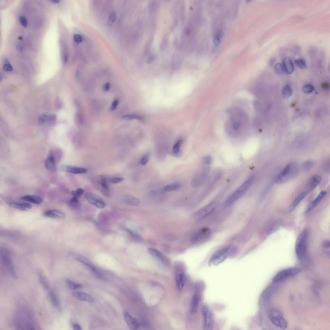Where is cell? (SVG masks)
I'll list each match as a JSON object with an SVG mask.
<instances>
[{
    "mask_svg": "<svg viewBox=\"0 0 330 330\" xmlns=\"http://www.w3.org/2000/svg\"><path fill=\"white\" fill-rule=\"evenodd\" d=\"M326 193L325 191H321L316 198L310 203L306 210L307 212H309L314 208L323 199Z\"/></svg>",
    "mask_w": 330,
    "mask_h": 330,
    "instance_id": "603a6c76",
    "label": "cell"
},
{
    "mask_svg": "<svg viewBox=\"0 0 330 330\" xmlns=\"http://www.w3.org/2000/svg\"><path fill=\"white\" fill-rule=\"evenodd\" d=\"M45 166L49 170H54L56 168L55 161L52 151L49 153L48 157L45 161Z\"/></svg>",
    "mask_w": 330,
    "mask_h": 330,
    "instance_id": "f1b7e54d",
    "label": "cell"
},
{
    "mask_svg": "<svg viewBox=\"0 0 330 330\" xmlns=\"http://www.w3.org/2000/svg\"><path fill=\"white\" fill-rule=\"evenodd\" d=\"M180 187L179 184L177 183H172L165 186L163 190L166 192H171L177 190Z\"/></svg>",
    "mask_w": 330,
    "mask_h": 330,
    "instance_id": "d6a6232c",
    "label": "cell"
},
{
    "mask_svg": "<svg viewBox=\"0 0 330 330\" xmlns=\"http://www.w3.org/2000/svg\"><path fill=\"white\" fill-rule=\"evenodd\" d=\"M183 140L182 139H180L176 142V143L173 146L172 151L175 154H178L180 152V147L182 144Z\"/></svg>",
    "mask_w": 330,
    "mask_h": 330,
    "instance_id": "f35d334b",
    "label": "cell"
},
{
    "mask_svg": "<svg viewBox=\"0 0 330 330\" xmlns=\"http://www.w3.org/2000/svg\"><path fill=\"white\" fill-rule=\"evenodd\" d=\"M269 317L272 323L275 326L283 329L287 328V321L283 317L281 312L278 310L273 309L271 310L269 312Z\"/></svg>",
    "mask_w": 330,
    "mask_h": 330,
    "instance_id": "ba28073f",
    "label": "cell"
},
{
    "mask_svg": "<svg viewBox=\"0 0 330 330\" xmlns=\"http://www.w3.org/2000/svg\"><path fill=\"white\" fill-rule=\"evenodd\" d=\"M314 165V163L311 160H308L304 163L303 168L305 170H309L312 168Z\"/></svg>",
    "mask_w": 330,
    "mask_h": 330,
    "instance_id": "ee69618b",
    "label": "cell"
},
{
    "mask_svg": "<svg viewBox=\"0 0 330 330\" xmlns=\"http://www.w3.org/2000/svg\"><path fill=\"white\" fill-rule=\"evenodd\" d=\"M306 195L307 193L304 192L301 194L297 197H296L291 205L290 207L289 211H292L294 209L296 206H297L301 201L306 197Z\"/></svg>",
    "mask_w": 330,
    "mask_h": 330,
    "instance_id": "f546056e",
    "label": "cell"
},
{
    "mask_svg": "<svg viewBox=\"0 0 330 330\" xmlns=\"http://www.w3.org/2000/svg\"><path fill=\"white\" fill-rule=\"evenodd\" d=\"M183 27H184V26H183Z\"/></svg>",
    "mask_w": 330,
    "mask_h": 330,
    "instance_id": "e7e4bbea",
    "label": "cell"
},
{
    "mask_svg": "<svg viewBox=\"0 0 330 330\" xmlns=\"http://www.w3.org/2000/svg\"><path fill=\"white\" fill-rule=\"evenodd\" d=\"M283 66L284 71L288 74H292L294 70V67L291 59L288 57H285L283 61Z\"/></svg>",
    "mask_w": 330,
    "mask_h": 330,
    "instance_id": "d4e9b609",
    "label": "cell"
},
{
    "mask_svg": "<svg viewBox=\"0 0 330 330\" xmlns=\"http://www.w3.org/2000/svg\"><path fill=\"white\" fill-rule=\"evenodd\" d=\"M254 178L252 176L248 179L245 182L225 200L224 205L228 207L240 199L248 190L252 184Z\"/></svg>",
    "mask_w": 330,
    "mask_h": 330,
    "instance_id": "7a4b0ae2",
    "label": "cell"
},
{
    "mask_svg": "<svg viewBox=\"0 0 330 330\" xmlns=\"http://www.w3.org/2000/svg\"><path fill=\"white\" fill-rule=\"evenodd\" d=\"M51 2L55 4H58L59 3L60 1L59 0H53V1H52Z\"/></svg>",
    "mask_w": 330,
    "mask_h": 330,
    "instance_id": "be15d7a7",
    "label": "cell"
},
{
    "mask_svg": "<svg viewBox=\"0 0 330 330\" xmlns=\"http://www.w3.org/2000/svg\"><path fill=\"white\" fill-rule=\"evenodd\" d=\"M126 230L131 237L134 240L140 242L144 241V239L141 236L129 229H126Z\"/></svg>",
    "mask_w": 330,
    "mask_h": 330,
    "instance_id": "d590c367",
    "label": "cell"
},
{
    "mask_svg": "<svg viewBox=\"0 0 330 330\" xmlns=\"http://www.w3.org/2000/svg\"><path fill=\"white\" fill-rule=\"evenodd\" d=\"M308 234L306 231L303 232L299 236L297 240L295 252L297 257L302 259L306 253Z\"/></svg>",
    "mask_w": 330,
    "mask_h": 330,
    "instance_id": "52a82bcc",
    "label": "cell"
},
{
    "mask_svg": "<svg viewBox=\"0 0 330 330\" xmlns=\"http://www.w3.org/2000/svg\"><path fill=\"white\" fill-rule=\"evenodd\" d=\"M323 246L325 248H329L330 247V242L328 240L325 241L323 243Z\"/></svg>",
    "mask_w": 330,
    "mask_h": 330,
    "instance_id": "91938a15",
    "label": "cell"
},
{
    "mask_svg": "<svg viewBox=\"0 0 330 330\" xmlns=\"http://www.w3.org/2000/svg\"><path fill=\"white\" fill-rule=\"evenodd\" d=\"M302 90L303 92L305 93L309 94L314 91V88L311 85L308 84L303 87Z\"/></svg>",
    "mask_w": 330,
    "mask_h": 330,
    "instance_id": "f6af8a7d",
    "label": "cell"
},
{
    "mask_svg": "<svg viewBox=\"0 0 330 330\" xmlns=\"http://www.w3.org/2000/svg\"><path fill=\"white\" fill-rule=\"evenodd\" d=\"M125 320L129 328L131 330H136L139 327L138 322L127 311L124 313Z\"/></svg>",
    "mask_w": 330,
    "mask_h": 330,
    "instance_id": "ac0fdd59",
    "label": "cell"
},
{
    "mask_svg": "<svg viewBox=\"0 0 330 330\" xmlns=\"http://www.w3.org/2000/svg\"><path fill=\"white\" fill-rule=\"evenodd\" d=\"M231 249V247L229 246L216 251L212 254L209 260V265H217L223 262L228 257Z\"/></svg>",
    "mask_w": 330,
    "mask_h": 330,
    "instance_id": "277c9868",
    "label": "cell"
},
{
    "mask_svg": "<svg viewBox=\"0 0 330 330\" xmlns=\"http://www.w3.org/2000/svg\"><path fill=\"white\" fill-rule=\"evenodd\" d=\"M174 274L176 287L179 291L182 290L185 282L186 266L183 262L178 261L175 264Z\"/></svg>",
    "mask_w": 330,
    "mask_h": 330,
    "instance_id": "3957f363",
    "label": "cell"
},
{
    "mask_svg": "<svg viewBox=\"0 0 330 330\" xmlns=\"http://www.w3.org/2000/svg\"><path fill=\"white\" fill-rule=\"evenodd\" d=\"M107 182L108 184H118L124 180V178L122 177H106Z\"/></svg>",
    "mask_w": 330,
    "mask_h": 330,
    "instance_id": "8d00e7d4",
    "label": "cell"
},
{
    "mask_svg": "<svg viewBox=\"0 0 330 330\" xmlns=\"http://www.w3.org/2000/svg\"><path fill=\"white\" fill-rule=\"evenodd\" d=\"M66 283L68 287L72 290H76L82 287L80 284L74 282L69 279H67Z\"/></svg>",
    "mask_w": 330,
    "mask_h": 330,
    "instance_id": "e575fe53",
    "label": "cell"
},
{
    "mask_svg": "<svg viewBox=\"0 0 330 330\" xmlns=\"http://www.w3.org/2000/svg\"><path fill=\"white\" fill-rule=\"evenodd\" d=\"M118 104V101L117 100H114L112 103L110 107V110L113 111L116 109Z\"/></svg>",
    "mask_w": 330,
    "mask_h": 330,
    "instance_id": "9f6ffc18",
    "label": "cell"
},
{
    "mask_svg": "<svg viewBox=\"0 0 330 330\" xmlns=\"http://www.w3.org/2000/svg\"><path fill=\"white\" fill-rule=\"evenodd\" d=\"M217 206L216 202H212L198 211L195 214V216L198 220H202L213 212L216 209Z\"/></svg>",
    "mask_w": 330,
    "mask_h": 330,
    "instance_id": "7c38bea8",
    "label": "cell"
},
{
    "mask_svg": "<svg viewBox=\"0 0 330 330\" xmlns=\"http://www.w3.org/2000/svg\"><path fill=\"white\" fill-rule=\"evenodd\" d=\"M106 177L104 176H97L94 178L93 184L95 187L102 194L106 196H110L111 191L107 182Z\"/></svg>",
    "mask_w": 330,
    "mask_h": 330,
    "instance_id": "8992f818",
    "label": "cell"
},
{
    "mask_svg": "<svg viewBox=\"0 0 330 330\" xmlns=\"http://www.w3.org/2000/svg\"><path fill=\"white\" fill-rule=\"evenodd\" d=\"M201 298V296L195 294L193 296L190 305V312L192 314L197 312Z\"/></svg>",
    "mask_w": 330,
    "mask_h": 330,
    "instance_id": "44dd1931",
    "label": "cell"
},
{
    "mask_svg": "<svg viewBox=\"0 0 330 330\" xmlns=\"http://www.w3.org/2000/svg\"><path fill=\"white\" fill-rule=\"evenodd\" d=\"M203 160L204 164L206 165H209L212 163V159L211 157L207 156L205 157Z\"/></svg>",
    "mask_w": 330,
    "mask_h": 330,
    "instance_id": "db71d44e",
    "label": "cell"
},
{
    "mask_svg": "<svg viewBox=\"0 0 330 330\" xmlns=\"http://www.w3.org/2000/svg\"><path fill=\"white\" fill-rule=\"evenodd\" d=\"M296 165L293 163H288L276 177L275 181L278 184H281L293 177L297 174Z\"/></svg>",
    "mask_w": 330,
    "mask_h": 330,
    "instance_id": "5b68a950",
    "label": "cell"
},
{
    "mask_svg": "<svg viewBox=\"0 0 330 330\" xmlns=\"http://www.w3.org/2000/svg\"><path fill=\"white\" fill-rule=\"evenodd\" d=\"M44 215L47 217L59 219H63L65 217L64 213L56 210H49L46 212Z\"/></svg>",
    "mask_w": 330,
    "mask_h": 330,
    "instance_id": "484cf974",
    "label": "cell"
},
{
    "mask_svg": "<svg viewBox=\"0 0 330 330\" xmlns=\"http://www.w3.org/2000/svg\"><path fill=\"white\" fill-rule=\"evenodd\" d=\"M321 177L319 175H315L312 177L310 180L307 185V187L309 191L314 190L320 182Z\"/></svg>",
    "mask_w": 330,
    "mask_h": 330,
    "instance_id": "cb8c5ba5",
    "label": "cell"
},
{
    "mask_svg": "<svg viewBox=\"0 0 330 330\" xmlns=\"http://www.w3.org/2000/svg\"><path fill=\"white\" fill-rule=\"evenodd\" d=\"M74 39L75 42L77 43H80L82 42V38L81 36L78 34H76L74 35Z\"/></svg>",
    "mask_w": 330,
    "mask_h": 330,
    "instance_id": "11a10c76",
    "label": "cell"
},
{
    "mask_svg": "<svg viewBox=\"0 0 330 330\" xmlns=\"http://www.w3.org/2000/svg\"><path fill=\"white\" fill-rule=\"evenodd\" d=\"M283 97L286 100L289 98L292 95V91L290 87L288 86H285L282 90Z\"/></svg>",
    "mask_w": 330,
    "mask_h": 330,
    "instance_id": "836d02e7",
    "label": "cell"
},
{
    "mask_svg": "<svg viewBox=\"0 0 330 330\" xmlns=\"http://www.w3.org/2000/svg\"><path fill=\"white\" fill-rule=\"evenodd\" d=\"M1 257L3 265L10 275L15 279H17V275L10 257L7 255L3 254H1Z\"/></svg>",
    "mask_w": 330,
    "mask_h": 330,
    "instance_id": "9a60e30c",
    "label": "cell"
},
{
    "mask_svg": "<svg viewBox=\"0 0 330 330\" xmlns=\"http://www.w3.org/2000/svg\"><path fill=\"white\" fill-rule=\"evenodd\" d=\"M149 155L148 154H144L140 161V163L142 166H145L148 163L149 159Z\"/></svg>",
    "mask_w": 330,
    "mask_h": 330,
    "instance_id": "7dc6e473",
    "label": "cell"
},
{
    "mask_svg": "<svg viewBox=\"0 0 330 330\" xmlns=\"http://www.w3.org/2000/svg\"><path fill=\"white\" fill-rule=\"evenodd\" d=\"M72 257L77 261L83 264L91 270L99 277H101V274L94 264L89 260L82 255L75 253L71 254Z\"/></svg>",
    "mask_w": 330,
    "mask_h": 330,
    "instance_id": "5bb4252c",
    "label": "cell"
},
{
    "mask_svg": "<svg viewBox=\"0 0 330 330\" xmlns=\"http://www.w3.org/2000/svg\"><path fill=\"white\" fill-rule=\"evenodd\" d=\"M222 37V31L221 30L218 31L214 38V44L216 47H218L220 44Z\"/></svg>",
    "mask_w": 330,
    "mask_h": 330,
    "instance_id": "74e56055",
    "label": "cell"
},
{
    "mask_svg": "<svg viewBox=\"0 0 330 330\" xmlns=\"http://www.w3.org/2000/svg\"><path fill=\"white\" fill-rule=\"evenodd\" d=\"M295 62L296 65L301 69H305L307 68L306 62L303 59H296Z\"/></svg>",
    "mask_w": 330,
    "mask_h": 330,
    "instance_id": "ab89813d",
    "label": "cell"
},
{
    "mask_svg": "<svg viewBox=\"0 0 330 330\" xmlns=\"http://www.w3.org/2000/svg\"><path fill=\"white\" fill-rule=\"evenodd\" d=\"M228 118L225 123L228 131L237 133L245 129L248 126L249 120L246 113L242 109L234 108L228 110Z\"/></svg>",
    "mask_w": 330,
    "mask_h": 330,
    "instance_id": "6da1fadb",
    "label": "cell"
},
{
    "mask_svg": "<svg viewBox=\"0 0 330 330\" xmlns=\"http://www.w3.org/2000/svg\"><path fill=\"white\" fill-rule=\"evenodd\" d=\"M205 285L202 281H198L194 285L195 294L201 296L205 289Z\"/></svg>",
    "mask_w": 330,
    "mask_h": 330,
    "instance_id": "4dcf8cb0",
    "label": "cell"
},
{
    "mask_svg": "<svg viewBox=\"0 0 330 330\" xmlns=\"http://www.w3.org/2000/svg\"><path fill=\"white\" fill-rule=\"evenodd\" d=\"M123 119L132 120L136 119L139 120H142V118L139 115L135 114H127L122 117Z\"/></svg>",
    "mask_w": 330,
    "mask_h": 330,
    "instance_id": "7bdbcfd3",
    "label": "cell"
},
{
    "mask_svg": "<svg viewBox=\"0 0 330 330\" xmlns=\"http://www.w3.org/2000/svg\"><path fill=\"white\" fill-rule=\"evenodd\" d=\"M72 327L74 330H81L82 329V328L80 326L76 323H73L72 324Z\"/></svg>",
    "mask_w": 330,
    "mask_h": 330,
    "instance_id": "680465c9",
    "label": "cell"
},
{
    "mask_svg": "<svg viewBox=\"0 0 330 330\" xmlns=\"http://www.w3.org/2000/svg\"><path fill=\"white\" fill-rule=\"evenodd\" d=\"M211 235L210 229L208 228H202L194 235L192 240L194 243L204 242L208 240L210 238Z\"/></svg>",
    "mask_w": 330,
    "mask_h": 330,
    "instance_id": "8fae6325",
    "label": "cell"
},
{
    "mask_svg": "<svg viewBox=\"0 0 330 330\" xmlns=\"http://www.w3.org/2000/svg\"><path fill=\"white\" fill-rule=\"evenodd\" d=\"M323 87L325 89H328L329 88V85L327 83H324L323 85Z\"/></svg>",
    "mask_w": 330,
    "mask_h": 330,
    "instance_id": "94428289",
    "label": "cell"
},
{
    "mask_svg": "<svg viewBox=\"0 0 330 330\" xmlns=\"http://www.w3.org/2000/svg\"><path fill=\"white\" fill-rule=\"evenodd\" d=\"M69 204L73 207L77 208L78 207L80 204L78 198L73 196L72 198L69 201Z\"/></svg>",
    "mask_w": 330,
    "mask_h": 330,
    "instance_id": "b9f144b4",
    "label": "cell"
},
{
    "mask_svg": "<svg viewBox=\"0 0 330 330\" xmlns=\"http://www.w3.org/2000/svg\"><path fill=\"white\" fill-rule=\"evenodd\" d=\"M85 196L88 202L95 207L100 209L105 207V203L97 194L92 192H87L85 194Z\"/></svg>",
    "mask_w": 330,
    "mask_h": 330,
    "instance_id": "4fadbf2b",
    "label": "cell"
},
{
    "mask_svg": "<svg viewBox=\"0 0 330 330\" xmlns=\"http://www.w3.org/2000/svg\"><path fill=\"white\" fill-rule=\"evenodd\" d=\"M275 59H274V58L271 59L270 60V65H271L272 64L273 65L274 64V63L275 62Z\"/></svg>",
    "mask_w": 330,
    "mask_h": 330,
    "instance_id": "6125c7cd",
    "label": "cell"
},
{
    "mask_svg": "<svg viewBox=\"0 0 330 330\" xmlns=\"http://www.w3.org/2000/svg\"><path fill=\"white\" fill-rule=\"evenodd\" d=\"M274 69L275 72L278 75H282L284 72V70L282 64L278 63L275 65Z\"/></svg>",
    "mask_w": 330,
    "mask_h": 330,
    "instance_id": "60d3db41",
    "label": "cell"
},
{
    "mask_svg": "<svg viewBox=\"0 0 330 330\" xmlns=\"http://www.w3.org/2000/svg\"><path fill=\"white\" fill-rule=\"evenodd\" d=\"M20 20L22 26L26 27L27 26V21L25 17L23 16H20Z\"/></svg>",
    "mask_w": 330,
    "mask_h": 330,
    "instance_id": "f5cc1de1",
    "label": "cell"
},
{
    "mask_svg": "<svg viewBox=\"0 0 330 330\" xmlns=\"http://www.w3.org/2000/svg\"><path fill=\"white\" fill-rule=\"evenodd\" d=\"M48 117L47 114H44L41 115L38 119V122L40 124H43L48 120Z\"/></svg>",
    "mask_w": 330,
    "mask_h": 330,
    "instance_id": "681fc988",
    "label": "cell"
},
{
    "mask_svg": "<svg viewBox=\"0 0 330 330\" xmlns=\"http://www.w3.org/2000/svg\"><path fill=\"white\" fill-rule=\"evenodd\" d=\"M56 118L55 115H52L48 117L47 121L49 125H52L56 122Z\"/></svg>",
    "mask_w": 330,
    "mask_h": 330,
    "instance_id": "f907efd6",
    "label": "cell"
},
{
    "mask_svg": "<svg viewBox=\"0 0 330 330\" xmlns=\"http://www.w3.org/2000/svg\"><path fill=\"white\" fill-rule=\"evenodd\" d=\"M73 294L75 298L81 301L91 302L95 301V299L92 296L83 292H74Z\"/></svg>",
    "mask_w": 330,
    "mask_h": 330,
    "instance_id": "ffe728a7",
    "label": "cell"
},
{
    "mask_svg": "<svg viewBox=\"0 0 330 330\" xmlns=\"http://www.w3.org/2000/svg\"><path fill=\"white\" fill-rule=\"evenodd\" d=\"M22 200L31 202L36 204H39L42 203L43 200L40 197L34 195H26L20 198Z\"/></svg>",
    "mask_w": 330,
    "mask_h": 330,
    "instance_id": "4316f807",
    "label": "cell"
},
{
    "mask_svg": "<svg viewBox=\"0 0 330 330\" xmlns=\"http://www.w3.org/2000/svg\"><path fill=\"white\" fill-rule=\"evenodd\" d=\"M123 202L126 204L131 206H137L141 202L138 198L132 196L126 195L122 199Z\"/></svg>",
    "mask_w": 330,
    "mask_h": 330,
    "instance_id": "7402d4cb",
    "label": "cell"
},
{
    "mask_svg": "<svg viewBox=\"0 0 330 330\" xmlns=\"http://www.w3.org/2000/svg\"><path fill=\"white\" fill-rule=\"evenodd\" d=\"M117 17L115 14L114 13H112L109 16V19L108 24L109 26L112 25L114 23L115 20H116Z\"/></svg>",
    "mask_w": 330,
    "mask_h": 330,
    "instance_id": "c3c4849f",
    "label": "cell"
},
{
    "mask_svg": "<svg viewBox=\"0 0 330 330\" xmlns=\"http://www.w3.org/2000/svg\"><path fill=\"white\" fill-rule=\"evenodd\" d=\"M148 252L154 257L164 264L169 265L171 263L170 259L157 250L153 248L148 249Z\"/></svg>",
    "mask_w": 330,
    "mask_h": 330,
    "instance_id": "2e32d148",
    "label": "cell"
},
{
    "mask_svg": "<svg viewBox=\"0 0 330 330\" xmlns=\"http://www.w3.org/2000/svg\"><path fill=\"white\" fill-rule=\"evenodd\" d=\"M84 193V190L81 188H79L76 191H73L71 192V194L74 196H75L77 198H80L81 196Z\"/></svg>",
    "mask_w": 330,
    "mask_h": 330,
    "instance_id": "bcb514c9",
    "label": "cell"
},
{
    "mask_svg": "<svg viewBox=\"0 0 330 330\" xmlns=\"http://www.w3.org/2000/svg\"><path fill=\"white\" fill-rule=\"evenodd\" d=\"M49 299L53 306L56 308H58L60 306V303L56 295L52 291H49L48 293Z\"/></svg>",
    "mask_w": 330,
    "mask_h": 330,
    "instance_id": "1f68e13d",
    "label": "cell"
},
{
    "mask_svg": "<svg viewBox=\"0 0 330 330\" xmlns=\"http://www.w3.org/2000/svg\"><path fill=\"white\" fill-rule=\"evenodd\" d=\"M11 207L21 211H26L32 208V205L28 203H11L10 204Z\"/></svg>",
    "mask_w": 330,
    "mask_h": 330,
    "instance_id": "83f0119b",
    "label": "cell"
},
{
    "mask_svg": "<svg viewBox=\"0 0 330 330\" xmlns=\"http://www.w3.org/2000/svg\"><path fill=\"white\" fill-rule=\"evenodd\" d=\"M301 270L299 268H291L280 271L274 277L273 281L278 283L283 281L288 277L294 276L300 274Z\"/></svg>",
    "mask_w": 330,
    "mask_h": 330,
    "instance_id": "30bf717a",
    "label": "cell"
},
{
    "mask_svg": "<svg viewBox=\"0 0 330 330\" xmlns=\"http://www.w3.org/2000/svg\"><path fill=\"white\" fill-rule=\"evenodd\" d=\"M38 275L39 278L40 282L46 290H48L49 288L48 280L44 272L40 268H38L36 270Z\"/></svg>",
    "mask_w": 330,
    "mask_h": 330,
    "instance_id": "d6986e66",
    "label": "cell"
},
{
    "mask_svg": "<svg viewBox=\"0 0 330 330\" xmlns=\"http://www.w3.org/2000/svg\"><path fill=\"white\" fill-rule=\"evenodd\" d=\"M3 69L4 70L7 71H11L13 70L11 65L8 62L6 63L4 65Z\"/></svg>",
    "mask_w": 330,
    "mask_h": 330,
    "instance_id": "816d5d0a",
    "label": "cell"
},
{
    "mask_svg": "<svg viewBox=\"0 0 330 330\" xmlns=\"http://www.w3.org/2000/svg\"><path fill=\"white\" fill-rule=\"evenodd\" d=\"M110 84L109 82H107L104 86L103 89L104 91L107 92L108 91L110 88Z\"/></svg>",
    "mask_w": 330,
    "mask_h": 330,
    "instance_id": "6f0895ef",
    "label": "cell"
},
{
    "mask_svg": "<svg viewBox=\"0 0 330 330\" xmlns=\"http://www.w3.org/2000/svg\"><path fill=\"white\" fill-rule=\"evenodd\" d=\"M60 168L62 171L75 174H84L87 172L88 171L87 169L85 168L66 165H62Z\"/></svg>",
    "mask_w": 330,
    "mask_h": 330,
    "instance_id": "e0dca14e",
    "label": "cell"
},
{
    "mask_svg": "<svg viewBox=\"0 0 330 330\" xmlns=\"http://www.w3.org/2000/svg\"><path fill=\"white\" fill-rule=\"evenodd\" d=\"M202 317L204 329L212 330L214 325L213 316L209 308L206 305H204L202 308Z\"/></svg>",
    "mask_w": 330,
    "mask_h": 330,
    "instance_id": "9c48e42d",
    "label": "cell"
}]
</instances>
